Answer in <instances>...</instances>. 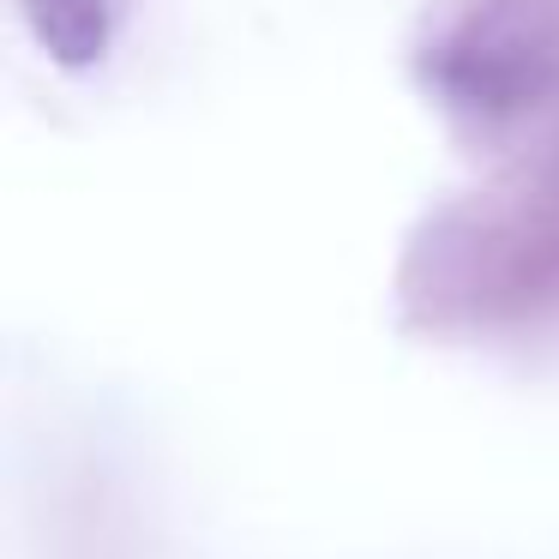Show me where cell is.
Returning a JSON list of instances; mask_svg holds the SVG:
<instances>
[{
  "label": "cell",
  "mask_w": 559,
  "mask_h": 559,
  "mask_svg": "<svg viewBox=\"0 0 559 559\" xmlns=\"http://www.w3.org/2000/svg\"><path fill=\"white\" fill-rule=\"evenodd\" d=\"M559 67V19L542 0H487L433 49V79L457 109L506 115L542 97Z\"/></svg>",
  "instance_id": "6da1fadb"
},
{
  "label": "cell",
  "mask_w": 559,
  "mask_h": 559,
  "mask_svg": "<svg viewBox=\"0 0 559 559\" xmlns=\"http://www.w3.org/2000/svg\"><path fill=\"white\" fill-rule=\"evenodd\" d=\"M31 37L61 67H97L115 37V0H25Z\"/></svg>",
  "instance_id": "7a4b0ae2"
}]
</instances>
